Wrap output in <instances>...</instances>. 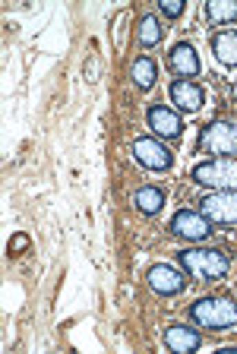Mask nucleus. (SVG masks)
I'll use <instances>...</instances> for the list:
<instances>
[{"instance_id":"nucleus-11","label":"nucleus","mask_w":237,"mask_h":354,"mask_svg":"<svg viewBox=\"0 0 237 354\" xmlns=\"http://www.w3.org/2000/svg\"><path fill=\"white\" fill-rule=\"evenodd\" d=\"M171 102L178 104L180 111L193 114V111L202 108V102H206V92H202V88L196 86L193 80H174V82H171Z\"/></svg>"},{"instance_id":"nucleus-18","label":"nucleus","mask_w":237,"mask_h":354,"mask_svg":"<svg viewBox=\"0 0 237 354\" xmlns=\"http://www.w3.org/2000/svg\"><path fill=\"white\" fill-rule=\"evenodd\" d=\"M184 0H158V10H162V16H168V19H178L180 13H184Z\"/></svg>"},{"instance_id":"nucleus-1","label":"nucleus","mask_w":237,"mask_h":354,"mask_svg":"<svg viewBox=\"0 0 237 354\" xmlns=\"http://www.w3.org/2000/svg\"><path fill=\"white\" fill-rule=\"evenodd\" d=\"M187 317L193 323H200L202 329H212V332H228L237 326V304L231 297H200L196 304H190Z\"/></svg>"},{"instance_id":"nucleus-13","label":"nucleus","mask_w":237,"mask_h":354,"mask_svg":"<svg viewBox=\"0 0 237 354\" xmlns=\"http://www.w3.org/2000/svg\"><path fill=\"white\" fill-rule=\"evenodd\" d=\"M212 51H215V57L222 60V64L237 66V29L218 32V35L212 38Z\"/></svg>"},{"instance_id":"nucleus-17","label":"nucleus","mask_w":237,"mask_h":354,"mask_svg":"<svg viewBox=\"0 0 237 354\" xmlns=\"http://www.w3.org/2000/svg\"><path fill=\"white\" fill-rule=\"evenodd\" d=\"M133 82H136V88H142V92H149V88L155 86V76H158V66H155V60L152 57H136V64H133Z\"/></svg>"},{"instance_id":"nucleus-15","label":"nucleus","mask_w":237,"mask_h":354,"mask_svg":"<svg viewBox=\"0 0 237 354\" xmlns=\"http://www.w3.org/2000/svg\"><path fill=\"white\" fill-rule=\"evenodd\" d=\"M133 203H136L140 212L155 215V212H162V206H164V190L162 187H140L136 196H133Z\"/></svg>"},{"instance_id":"nucleus-16","label":"nucleus","mask_w":237,"mask_h":354,"mask_svg":"<svg viewBox=\"0 0 237 354\" xmlns=\"http://www.w3.org/2000/svg\"><path fill=\"white\" fill-rule=\"evenodd\" d=\"M206 16L215 22V26L237 22V0H209V3H206Z\"/></svg>"},{"instance_id":"nucleus-3","label":"nucleus","mask_w":237,"mask_h":354,"mask_svg":"<svg viewBox=\"0 0 237 354\" xmlns=\"http://www.w3.org/2000/svg\"><path fill=\"white\" fill-rule=\"evenodd\" d=\"M193 184L209 187V190H237V158H212L200 162L190 171Z\"/></svg>"},{"instance_id":"nucleus-9","label":"nucleus","mask_w":237,"mask_h":354,"mask_svg":"<svg viewBox=\"0 0 237 354\" xmlns=\"http://www.w3.org/2000/svg\"><path fill=\"white\" fill-rule=\"evenodd\" d=\"M168 66L180 80H193V76L200 73V54H196V48L190 41H178L168 51Z\"/></svg>"},{"instance_id":"nucleus-4","label":"nucleus","mask_w":237,"mask_h":354,"mask_svg":"<svg viewBox=\"0 0 237 354\" xmlns=\"http://www.w3.org/2000/svg\"><path fill=\"white\" fill-rule=\"evenodd\" d=\"M196 152L209 155H234L237 152V124H206L196 136Z\"/></svg>"},{"instance_id":"nucleus-12","label":"nucleus","mask_w":237,"mask_h":354,"mask_svg":"<svg viewBox=\"0 0 237 354\" xmlns=\"http://www.w3.org/2000/svg\"><path fill=\"white\" fill-rule=\"evenodd\" d=\"M146 120H149V127L162 136V140H178L180 136V118L174 114L171 108H162V104H155V108H149V114H146Z\"/></svg>"},{"instance_id":"nucleus-7","label":"nucleus","mask_w":237,"mask_h":354,"mask_svg":"<svg viewBox=\"0 0 237 354\" xmlns=\"http://www.w3.org/2000/svg\"><path fill=\"white\" fill-rule=\"evenodd\" d=\"M133 155H136V162L146 165V168H152V171H168L171 162H174V155H171L158 140H149V136H136Z\"/></svg>"},{"instance_id":"nucleus-6","label":"nucleus","mask_w":237,"mask_h":354,"mask_svg":"<svg viewBox=\"0 0 237 354\" xmlns=\"http://www.w3.org/2000/svg\"><path fill=\"white\" fill-rule=\"evenodd\" d=\"M209 231H212V221L202 212H190V209H180L171 218V234L184 237V241H206Z\"/></svg>"},{"instance_id":"nucleus-8","label":"nucleus","mask_w":237,"mask_h":354,"mask_svg":"<svg viewBox=\"0 0 237 354\" xmlns=\"http://www.w3.org/2000/svg\"><path fill=\"white\" fill-rule=\"evenodd\" d=\"M149 285H152V291L155 295H162V297H174V295H180L187 288V279L178 272V269H171V266H164V263H155L152 269H149Z\"/></svg>"},{"instance_id":"nucleus-2","label":"nucleus","mask_w":237,"mask_h":354,"mask_svg":"<svg viewBox=\"0 0 237 354\" xmlns=\"http://www.w3.org/2000/svg\"><path fill=\"white\" fill-rule=\"evenodd\" d=\"M178 263L187 269V275H193L196 281H222L231 272V259L222 250L212 247H196V250H180Z\"/></svg>"},{"instance_id":"nucleus-10","label":"nucleus","mask_w":237,"mask_h":354,"mask_svg":"<svg viewBox=\"0 0 237 354\" xmlns=\"http://www.w3.org/2000/svg\"><path fill=\"white\" fill-rule=\"evenodd\" d=\"M200 345H202V335L193 329V326L174 323V326H168V329H164V348H168V351L190 354V351H196Z\"/></svg>"},{"instance_id":"nucleus-14","label":"nucleus","mask_w":237,"mask_h":354,"mask_svg":"<svg viewBox=\"0 0 237 354\" xmlns=\"http://www.w3.org/2000/svg\"><path fill=\"white\" fill-rule=\"evenodd\" d=\"M136 35H140L142 48H155V44H162V38H164L162 19H158V16H142L140 26H136Z\"/></svg>"},{"instance_id":"nucleus-5","label":"nucleus","mask_w":237,"mask_h":354,"mask_svg":"<svg viewBox=\"0 0 237 354\" xmlns=\"http://www.w3.org/2000/svg\"><path fill=\"white\" fill-rule=\"evenodd\" d=\"M200 212L212 225H237V190H215L202 196Z\"/></svg>"},{"instance_id":"nucleus-19","label":"nucleus","mask_w":237,"mask_h":354,"mask_svg":"<svg viewBox=\"0 0 237 354\" xmlns=\"http://www.w3.org/2000/svg\"><path fill=\"white\" fill-rule=\"evenodd\" d=\"M26 243H29V237H26V234H19V237H13V241H10V253H16V250H23Z\"/></svg>"}]
</instances>
